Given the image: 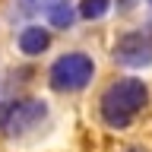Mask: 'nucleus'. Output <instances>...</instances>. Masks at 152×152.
Masks as SVG:
<instances>
[{
    "label": "nucleus",
    "mask_w": 152,
    "mask_h": 152,
    "mask_svg": "<svg viewBox=\"0 0 152 152\" xmlns=\"http://www.w3.org/2000/svg\"><path fill=\"white\" fill-rule=\"evenodd\" d=\"M149 102V89L142 79H133V76H124V79H114L108 83V89L98 98V117H102L104 127L111 130H124L136 121V114L146 108Z\"/></svg>",
    "instance_id": "f257e3e1"
},
{
    "label": "nucleus",
    "mask_w": 152,
    "mask_h": 152,
    "mask_svg": "<svg viewBox=\"0 0 152 152\" xmlns=\"http://www.w3.org/2000/svg\"><path fill=\"white\" fill-rule=\"evenodd\" d=\"M95 76V60L83 51H66L60 54L51 64L48 70V86H51V92L57 95H73V92H83L86 86L92 83Z\"/></svg>",
    "instance_id": "f03ea898"
},
{
    "label": "nucleus",
    "mask_w": 152,
    "mask_h": 152,
    "mask_svg": "<svg viewBox=\"0 0 152 152\" xmlns=\"http://www.w3.org/2000/svg\"><path fill=\"white\" fill-rule=\"evenodd\" d=\"M48 117V104L41 98H13L0 108V133L7 140H22L41 127Z\"/></svg>",
    "instance_id": "7ed1b4c3"
},
{
    "label": "nucleus",
    "mask_w": 152,
    "mask_h": 152,
    "mask_svg": "<svg viewBox=\"0 0 152 152\" xmlns=\"http://www.w3.org/2000/svg\"><path fill=\"white\" fill-rule=\"evenodd\" d=\"M114 60L124 66H149L152 64V35L149 32H127L114 45Z\"/></svg>",
    "instance_id": "20e7f679"
},
{
    "label": "nucleus",
    "mask_w": 152,
    "mask_h": 152,
    "mask_svg": "<svg viewBox=\"0 0 152 152\" xmlns=\"http://www.w3.org/2000/svg\"><path fill=\"white\" fill-rule=\"evenodd\" d=\"M16 45H19V51L26 57H38V54H45L48 48H51V32L41 28V26H26L19 32Z\"/></svg>",
    "instance_id": "39448f33"
},
{
    "label": "nucleus",
    "mask_w": 152,
    "mask_h": 152,
    "mask_svg": "<svg viewBox=\"0 0 152 152\" xmlns=\"http://www.w3.org/2000/svg\"><path fill=\"white\" fill-rule=\"evenodd\" d=\"M48 19H51V26H54V28H70V26H73V19H76V13H73L70 3H54V7L48 10Z\"/></svg>",
    "instance_id": "423d86ee"
},
{
    "label": "nucleus",
    "mask_w": 152,
    "mask_h": 152,
    "mask_svg": "<svg viewBox=\"0 0 152 152\" xmlns=\"http://www.w3.org/2000/svg\"><path fill=\"white\" fill-rule=\"evenodd\" d=\"M108 0H83L79 3V13H83V19H102L104 13H108Z\"/></svg>",
    "instance_id": "0eeeda50"
},
{
    "label": "nucleus",
    "mask_w": 152,
    "mask_h": 152,
    "mask_svg": "<svg viewBox=\"0 0 152 152\" xmlns=\"http://www.w3.org/2000/svg\"><path fill=\"white\" fill-rule=\"evenodd\" d=\"M121 152H149V149H146V146H140V142H130V146H124Z\"/></svg>",
    "instance_id": "6e6552de"
},
{
    "label": "nucleus",
    "mask_w": 152,
    "mask_h": 152,
    "mask_svg": "<svg viewBox=\"0 0 152 152\" xmlns=\"http://www.w3.org/2000/svg\"><path fill=\"white\" fill-rule=\"evenodd\" d=\"M149 3H152V0H149Z\"/></svg>",
    "instance_id": "1a4fd4ad"
}]
</instances>
